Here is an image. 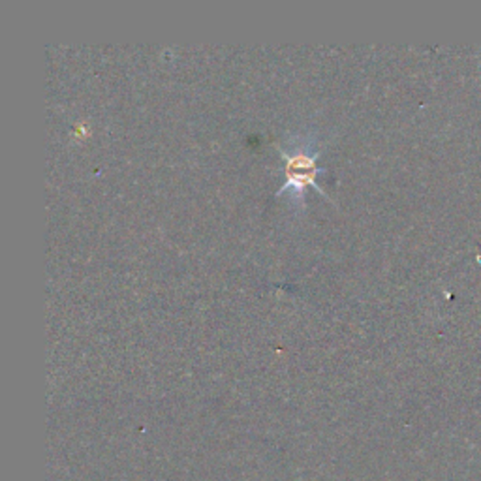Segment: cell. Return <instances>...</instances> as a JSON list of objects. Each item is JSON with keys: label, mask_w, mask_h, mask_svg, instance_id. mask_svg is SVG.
<instances>
[{"label": "cell", "mask_w": 481, "mask_h": 481, "mask_svg": "<svg viewBox=\"0 0 481 481\" xmlns=\"http://www.w3.org/2000/svg\"><path fill=\"white\" fill-rule=\"evenodd\" d=\"M280 156H283V175L284 183L278 188L276 196L284 192L292 194L295 207L305 211V190L307 187L316 188L324 197L331 199L324 188L318 185V179L328 173V168L318 166L319 151L316 147V136H295L290 137L286 147H278Z\"/></svg>", "instance_id": "1"}]
</instances>
